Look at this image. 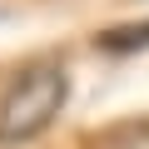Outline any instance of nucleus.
Here are the masks:
<instances>
[{
  "label": "nucleus",
  "instance_id": "nucleus-1",
  "mask_svg": "<svg viewBox=\"0 0 149 149\" xmlns=\"http://www.w3.org/2000/svg\"><path fill=\"white\" fill-rule=\"evenodd\" d=\"M65 95H70V80L55 60L25 65L0 95V144H30L40 129H50L55 114L65 109Z\"/></svg>",
  "mask_w": 149,
  "mask_h": 149
},
{
  "label": "nucleus",
  "instance_id": "nucleus-2",
  "mask_svg": "<svg viewBox=\"0 0 149 149\" xmlns=\"http://www.w3.org/2000/svg\"><path fill=\"white\" fill-rule=\"evenodd\" d=\"M95 149H149V124H124V129L104 134Z\"/></svg>",
  "mask_w": 149,
  "mask_h": 149
},
{
  "label": "nucleus",
  "instance_id": "nucleus-3",
  "mask_svg": "<svg viewBox=\"0 0 149 149\" xmlns=\"http://www.w3.org/2000/svg\"><path fill=\"white\" fill-rule=\"evenodd\" d=\"M139 45H149V25H139V30H104V35H100V50L129 55V50H139Z\"/></svg>",
  "mask_w": 149,
  "mask_h": 149
}]
</instances>
